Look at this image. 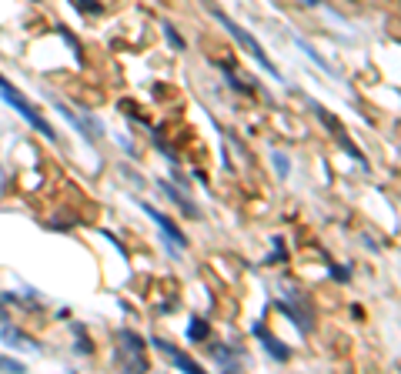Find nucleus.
<instances>
[{
	"label": "nucleus",
	"instance_id": "1",
	"mask_svg": "<svg viewBox=\"0 0 401 374\" xmlns=\"http://www.w3.org/2000/svg\"><path fill=\"white\" fill-rule=\"evenodd\" d=\"M211 14H214L217 21L224 23V31H228L231 37H234V41H238V44L244 47V50H248V54L254 57V60H258V67H264V70H268L271 78H278V67L271 64V57L264 54V47H261L258 41H254V37H251V33L244 31V27H241V23H234V21H231V17H228V14H224V11H217V7H211Z\"/></svg>",
	"mask_w": 401,
	"mask_h": 374
},
{
	"label": "nucleus",
	"instance_id": "2",
	"mask_svg": "<svg viewBox=\"0 0 401 374\" xmlns=\"http://www.w3.org/2000/svg\"><path fill=\"white\" fill-rule=\"evenodd\" d=\"M0 94H4V100H7L11 107H17V110H21L24 117H27V121H31L33 127H37V131L43 134V137H51V141H54V131H51V124L43 121L41 114H37V110L31 107V100L24 97L21 90H14V87H11V84H7V80H4V78H0Z\"/></svg>",
	"mask_w": 401,
	"mask_h": 374
},
{
	"label": "nucleus",
	"instance_id": "3",
	"mask_svg": "<svg viewBox=\"0 0 401 374\" xmlns=\"http://www.w3.org/2000/svg\"><path fill=\"white\" fill-rule=\"evenodd\" d=\"M315 114H318V117H321V124H325L328 131H331V137H338V144L345 147L348 154L355 157V161H358L361 167H368V161L361 157V151H358V147H355V144H351V137H348V134H345V127H341V121H335V117H331V114H328V110L321 107V104H315Z\"/></svg>",
	"mask_w": 401,
	"mask_h": 374
},
{
	"label": "nucleus",
	"instance_id": "4",
	"mask_svg": "<svg viewBox=\"0 0 401 374\" xmlns=\"http://www.w3.org/2000/svg\"><path fill=\"white\" fill-rule=\"evenodd\" d=\"M154 348H157V351H161L164 358H171V361L177 364L181 371H187V374L201 371V368H197V361H194V358H187L184 351H177V348H171V344H167V341H161V338H154Z\"/></svg>",
	"mask_w": 401,
	"mask_h": 374
},
{
	"label": "nucleus",
	"instance_id": "5",
	"mask_svg": "<svg viewBox=\"0 0 401 374\" xmlns=\"http://www.w3.org/2000/svg\"><path fill=\"white\" fill-rule=\"evenodd\" d=\"M144 214H147L151 220H157V224H161V231L167 234V237H171V241L177 244V247H184V244H187V237L181 234V228H177V224H174L171 218H164V214H161L157 208H147V204H144Z\"/></svg>",
	"mask_w": 401,
	"mask_h": 374
},
{
	"label": "nucleus",
	"instance_id": "6",
	"mask_svg": "<svg viewBox=\"0 0 401 374\" xmlns=\"http://www.w3.org/2000/svg\"><path fill=\"white\" fill-rule=\"evenodd\" d=\"M258 334H261V338H264V344H268V351H271L274 358H281V361H284V358H288V351H284V348H278V341H274V338H271V334H268V331H264V328H258Z\"/></svg>",
	"mask_w": 401,
	"mask_h": 374
},
{
	"label": "nucleus",
	"instance_id": "7",
	"mask_svg": "<svg viewBox=\"0 0 401 374\" xmlns=\"http://www.w3.org/2000/svg\"><path fill=\"white\" fill-rule=\"evenodd\" d=\"M0 371H24V364L14 361V358H4V354H0Z\"/></svg>",
	"mask_w": 401,
	"mask_h": 374
},
{
	"label": "nucleus",
	"instance_id": "8",
	"mask_svg": "<svg viewBox=\"0 0 401 374\" xmlns=\"http://www.w3.org/2000/svg\"><path fill=\"white\" fill-rule=\"evenodd\" d=\"M207 334V324L204 321H194V324H191V338H204Z\"/></svg>",
	"mask_w": 401,
	"mask_h": 374
},
{
	"label": "nucleus",
	"instance_id": "9",
	"mask_svg": "<svg viewBox=\"0 0 401 374\" xmlns=\"http://www.w3.org/2000/svg\"><path fill=\"white\" fill-rule=\"evenodd\" d=\"M164 31H167V41H171V44L177 47V50H184V41H181V37H177V33H174L171 27H164Z\"/></svg>",
	"mask_w": 401,
	"mask_h": 374
},
{
	"label": "nucleus",
	"instance_id": "10",
	"mask_svg": "<svg viewBox=\"0 0 401 374\" xmlns=\"http://www.w3.org/2000/svg\"><path fill=\"white\" fill-rule=\"evenodd\" d=\"M301 4H308V7H315V4H318V0H301Z\"/></svg>",
	"mask_w": 401,
	"mask_h": 374
}]
</instances>
